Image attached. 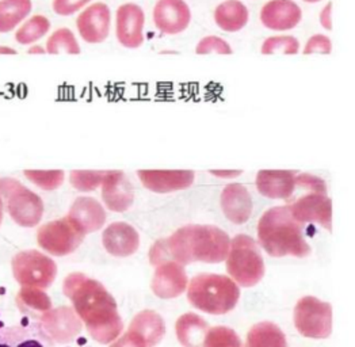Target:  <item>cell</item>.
<instances>
[{"instance_id": "obj_1", "label": "cell", "mask_w": 355, "mask_h": 347, "mask_svg": "<svg viewBox=\"0 0 355 347\" xmlns=\"http://www.w3.org/2000/svg\"><path fill=\"white\" fill-rule=\"evenodd\" d=\"M62 291L72 301L73 311L85 321L92 339L106 345L119 337L123 323L117 303L101 282L73 273L64 280Z\"/></svg>"}, {"instance_id": "obj_2", "label": "cell", "mask_w": 355, "mask_h": 347, "mask_svg": "<svg viewBox=\"0 0 355 347\" xmlns=\"http://www.w3.org/2000/svg\"><path fill=\"white\" fill-rule=\"evenodd\" d=\"M230 236L213 226H186L170 237L157 240L149 251L152 264L175 260L184 266L191 262L220 263L230 251Z\"/></svg>"}, {"instance_id": "obj_3", "label": "cell", "mask_w": 355, "mask_h": 347, "mask_svg": "<svg viewBox=\"0 0 355 347\" xmlns=\"http://www.w3.org/2000/svg\"><path fill=\"white\" fill-rule=\"evenodd\" d=\"M258 239L271 257L305 258L311 254L302 224L293 217L288 205L271 208L263 213L258 223Z\"/></svg>"}, {"instance_id": "obj_4", "label": "cell", "mask_w": 355, "mask_h": 347, "mask_svg": "<svg viewBox=\"0 0 355 347\" xmlns=\"http://www.w3.org/2000/svg\"><path fill=\"white\" fill-rule=\"evenodd\" d=\"M191 305L210 315H225L236 307L240 290L236 284L217 274H200L194 277L187 291Z\"/></svg>"}, {"instance_id": "obj_5", "label": "cell", "mask_w": 355, "mask_h": 347, "mask_svg": "<svg viewBox=\"0 0 355 347\" xmlns=\"http://www.w3.org/2000/svg\"><path fill=\"white\" fill-rule=\"evenodd\" d=\"M0 197L12 221L21 227H37L44 216L41 197L12 178H0Z\"/></svg>"}, {"instance_id": "obj_6", "label": "cell", "mask_w": 355, "mask_h": 347, "mask_svg": "<svg viewBox=\"0 0 355 347\" xmlns=\"http://www.w3.org/2000/svg\"><path fill=\"white\" fill-rule=\"evenodd\" d=\"M227 267L241 287L250 288L261 282L265 276V263L255 240L247 235H237L230 244Z\"/></svg>"}, {"instance_id": "obj_7", "label": "cell", "mask_w": 355, "mask_h": 347, "mask_svg": "<svg viewBox=\"0 0 355 347\" xmlns=\"http://www.w3.org/2000/svg\"><path fill=\"white\" fill-rule=\"evenodd\" d=\"M12 274L21 287L44 290L55 282L58 266L45 254L28 250L12 258Z\"/></svg>"}, {"instance_id": "obj_8", "label": "cell", "mask_w": 355, "mask_h": 347, "mask_svg": "<svg viewBox=\"0 0 355 347\" xmlns=\"http://www.w3.org/2000/svg\"><path fill=\"white\" fill-rule=\"evenodd\" d=\"M85 233L68 217L44 224L37 232L38 246L55 257H64L83 243Z\"/></svg>"}, {"instance_id": "obj_9", "label": "cell", "mask_w": 355, "mask_h": 347, "mask_svg": "<svg viewBox=\"0 0 355 347\" xmlns=\"http://www.w3.org/2000/svg\"><path fill=\"white\" fill-rule=\"evenodd\" d=\"M295 324L306 338L324 339L332 331V308L316 297H304L297 303Z\"/></svg>"}, {"instance_id": "obj_10", "label": "cell", "mask_w": 355, "mask_h": 347, "mask_svg": "<svg viewBox=\"0 0 355 347\" xmlns=\"http://www.w3.org/2000/svg\"><path fill=\"white\" fill-rule=\"evenodd\" d=\"M300 224L316 223L332 231V201L324 193L302 192V196L288 205Z\"/></svg>"}, {"instance_id": "obj_11", "label": "cell", "mask_w": 355, "mask_h": 347, "mask_svg": "<svg viewBox=\"0 0 355 347\" xmlns=\"http://www.w3.org/2000/svg\"><path fill=\"white\" fill-rule=\"evenodd\" d=\"M144 10L136 3H123L116 14V37L126 49H139L144 44Z\"/></svg>"}, {"instance_id": "obj_12", "label": "cell", "mask_w": 355, "mask_h": 347, "mask_svg": "<svg viewBox=\"0 0 355 347\" xmlns=\"http://www.w3.org/2000/svg\"><path fill=\"white\" fill-rule=\"evenodd\" d=\"M38 321L45 337L58 344H68L73 341L82 331L80 319L69 307L51 310L45 312Z\"/></svg>"}, {"instance_id": "obj_13", "label": "cell", "mask_w": 355, "mask_h": 347, "mask_svg": "<svg viewBox=\"0 0 355 347\" xmlns=\"http://www.w3.org/2000/svg\"><path fill=\"white\" fill-rule=\"evenodd\" d=\"M112 26V11L106 3L98 1L85 8L78 19L76 28L89 44H101L107 40Z\"/></svg>"}, {"instance_id": "obj_14", "label": "cell", "mask_w": 355, "mask_h": 347, "mask_svg": "<svg viewBox=\"0 0 355 347\" xmlns=\"http://www.w3.org/2000/svg\"><path fill=\"white\" fill-rule=\"evenodd\" d=\"M152 17L155 28L168 35L183 33L191 24V10L184 0H157Z\"/></svg>"}, {"instance_id": "obj_15", "label": "cell", "mask_w": 355, "mask_h": 347, "mask_svg": "<svg viewBox=\"0 0 355 347\" xmlns=\"http://www.w3.org/2000/svg\"><path fill=\"white\" fill-rule=\"evenodd\" d=\"M137 176L147 190L157 194L186 190L196 180V174L190 170H140Z\"/></svg>"}, {"instance_id": "obj_16", "label": "cell", "mask_w": 355, "mask_h": 347, "mask_svg": "<svg viewBox=\"0 0 355 347\" xmlns=\"http://www.w3.org/2000/svg\"><path fill=\"white\" fill-rule=\"evenodd\" d=\"M101 187L102 200L109 210L123 213L133 205L135 189L123 171L107 170Z\"/></svg>"}, {"instance_id": "obj_17", "label": "cell", "mask_w": 355, "mask_h": 347, "mask_svg": "<svg viewBox=\"0 0 355 347\" xmlns=\"http://www.w3.org/2000/svg\"><path fill=\"white\" fill-rule=\"evenodd\" d=\"M301 19V7L293 0H270L261 10L262 25L272 31L295 29Z\"/></svg>"}, {"instance_id": "obj_18", "label": "cell", "mask_w": 355, "mask_h": 347, "mask_svg": "<svg viewBox=\"0 0 355 347\" xmlns=\"http://www.w3.org/2000/svg\"><path fill=\"white\" fill-rule=\"evenodd\" d=\"M152 290L160 298H174L182 294L187 287V276L182 264L167 260L156 264Z\"/></svg>"}, {"instance_id": "obj_19", "label": "cell", "mask_w": 355, "mask_h": 347, "mask_svg": "<svg viewBox=\"0 0 355 347\" xmlns=\"http://www.w3.org/2000/svg\"><path fill=\"white\" fill-rule=\"evenodd\" d=\"M296 174L293 170H261L257 174L258 192L271 200H291L295 194Z\"/></svg>"}, {"instance_id": "obj_20", "label": "cell", "mask_w": 355, "mask_h": 347, "mask_svg": "<svg viewBox=\"0 0 355 347\" xmlns=\"http://www.w3.org/2000/svg\"><path fill=\"white\" fill-rule=\"evenodd\" d=\"M220 203L223 213L234 224H244L250 220L252 213V198L244 185H227L221 192Z\"/></svg>"}, {"instance_id": "obj_21", "label": "cell", "mask_w": 355, "mask_h": 347, "mask_svg": "<svg viewBox=\"0 0 355 347\" xmlns=\"http://www.w3.org/2000/svg\"><path fill=\"white\" fill-rule=\"evenodd\" d=\"M103 247L114 257H129L139 250L140 236L128 223L110 224L102 235Z\"/></svg>"}, {"instance_id": "obj_22", "label": "cell", "mask_w": 355, "mask_h": 347, "mask_svg": "<svg viewBox=\"0 0 355 347\" xmlns=\"http://www.w3.org/2000/svg\"><path fill=\"white\" fill-rule=\"evenodd\" d=\"M68 217L85 235L99 231L106 223V210L92 197H79L71 205Z\"/></svg>"}, {"instance_id": "obj_23", "label": "cell", "mask_w": 355, "mask_h": 347, "mask_svg": "<svg viewBox=\"0 0 355 347\" xmlns=\"http://www.w3.org/2000/svg\"><path fill=\"white\" fill-rule=\"evenodd\" d=\"M250 21V11L240 0H225L214 10V22L217 28L227 33L244 29Z\"/></svg>"}, {"instance_id": "obj_24", "label": "cell", "mask_w": 355, "mask_h": 347, "mask_svg": "<svg viewBox=\"0 0 355 347\" xmlns=\"http://www.w3.org/2000/svg\"><path fill=\"white\" fill-rule=\"evenodd\" d=\"M129 331L140 335L146 341L147 346L153 347L163 339L166 334V325L164 320L156 312L143 311L132 320Z\"/></svg>"}, {"instance_id": "obj_25", "label": "cell", "mask_w": 355, "mask_h": 347, "mask_svg": "<svg viewBox=\"0 0 355 347\" xmlns=\"http://www.w3.org/2000/svg\"><path fill=\"white\" fill-rule=\"evenodd\" d=\"M207 331V321L194 314H186L178 319V339L184 347H204Z\"/></svg>"}, {"instance_id": "obj_26", "label": "cell", "mask_w": 355, "mask_h": 347, "mask_svg": "<svg viewBox=\"0 0 355 347\" xmlns=\"http://www.w3.org/2000/svg\"><path fill=\"white\" fill-rule=\"evenodd\" d=\"M18 310L33 318H40L52 310V301L49 296L42 289L37 288H24L18 291L15 297Z\"/></svg>"}, {"instance_id": "obj_27", "label": "cell", "mask_w": 355, "mask_h": 347, "mask_svg": "<svg viewBox=\"0 0 355 347\" xmlns=\"http://www.w3.org/2000/svg\"><path fill=\"white\" fill-rule=\"evenodd\" d=\"M245 347H288L285 334L272 323H259L247 335Z\"/></svg>"}, {"instance_id": "obj_28", "label": "cell", "mask_w": 355, "mask_h": 347, "mask_svg": "<svg viewBox=\"0 0 355 347\" xmlns=\"http://www.w3.org/2000/svg\"><path fill=\"white\" fill-rule=\"evenodd\" d=\"M31 0H0V33L15 29L31 11Z\"/></svg>"}, {"instance_id": "obj_29", "label": "cell", "mask_w": 355, "mask_h": 347, "mask_svg": "<svg viewBox=\"0 0 355 347\" xmlns=\"http://www.w3.org/2000/svg\"><path fill=\"white\" fill-rule=\"evenodd\" d=\"M46 53L49 55H79L80 45L72 30L68 28H60L56 30L46 41Z\"/></svg>"}, {"instance_id": "obj_30", "label": "cell", "mask_w": 355, "mask_h": 347, "mask_svg": "<svg viewBox=\"0 0 355 347\" xmlns=\"http://www.w3.org/2000/svg\"><path fill=\"white\" fill-rule=\"evenodd\" d=\"M51 21L44 15H34L15 33V40L21 45H30L48 34Z\"/></svg>"}, {"instance_id": "obj_31", "label": "cell", "mask_w": 355, "mask_h": 347, "mask_svg": "<svg viewBox=\"0 0 355 347\" xmlns=\"http://www.w3.org/2000/svg\"><path fill=\"white\" fill-rule=\"evenodd\" d=\"M106 174L107 170H73L69 173V182L78 192L89 193L101 187Z\"/></svg>"}, {"instance_id": "obj_32", "label": "cell", "mask_w": 355, "mask_h": 347, "mask_svg": "<svg viewBox=\"0 0 355 347\" xmlns=\"http://www.w3.org/2000/svg\"><path fill=\"white\" fill-rule=\"evenodd\" d=\"M261 52L262 55H297L300 42L293 35H272L263 41Z\"/></svg>"}, {"instance_id": "obj_33", "label": "cell", "mask_w": 355, "mask_h": 347, "mask_svg": "<svg viewBox=\"0 0 355 347\" xmlns=\"http://www.w3.org/2000/svg\"><path fill=\"white\" fill-rule=\"evenodd\" d=\"M24 175L33 185L45 192L59 189L65 179V173L62 170H25Z\"/></svg>"}, {"instance_id": "obj_34", "label": "cell", "mask_w": 355, "mask_h": 347, "mask_svg": "<svg viewBox=\"0 0 355 347\" xmlns=\"http://www.w3.org/2000/svg\"><path fill=\"white\" fill-rule=\"evenodd\" d=\"M204 347H243L236 332L227 327H214L209 330Z\"/></svg>"}, {"instance_id": "obj_35", "label": "cell", "mask_w": 355, "mask_h": 347, "mask_svg": "<svg viewBox=\"0 0 355 347\" xmlns=\"http://www.w3.org/2000/svg\"><path fill=\"white\" fill-rule=\"evenodd\" d=\"M196 53L197 55H210V53H217V55H232L234 49L232 46L221 37L218 35H207L196 46Z\"/></svg>"}, {"instance_id": "obj_36", "label": "cell", "mask_w": 355, "mask_h": 347, "mask_svg": "<svg viewBox=\"0 0 355 347\" xmlns=\"http://www.w3.org/2000/svg\"><path fill=\"white\" fill-rule=\"evenodd\" d=\"M296 190L301 192H315V193H324L327 194L326 180L318 175L308 173L296 174Z\"/></svg>"}, {"instance_id": "obj_37", "label": "cell", "mask_w": 355, "mask_h": 347, "mask_svg": "<svg viewBox=\"0 0 355 347\" xmlns=\"http://www.w3.org/2000/svg\"><path fill=\"white\" fill-rule=\"evenodd\" d=\"M331 52H332V41L328 35H324V34L312 35L306 41L304 51H302L304 55H313V53L329 55Z\"/></svg>"}, {"instance_id": "obj_38", "label": "cell", "mask_w": 355, "mask_h": 347, "mask_svg": "<svg viewBox=\"0 0 355 347\" xmlns=\"http://www.w3.org/2000/svg\"><path fill=\"white\" fill-rule=\"evenodd\" d=\"M91 0H53V11L61 17H69L85 6H87Z\"/></svg>"}, {"instance_id": "obj_39", "label": "cell", "mask_w": 355, "mask_h": 347, "mask_svg": "<svg viewBox=\"0 0 355 347\" xmlns=\"http://www.w3.org/2000/svg\"><path fill=\"white\" fill-rule=\"evenodd\" d=\"M21 325H10L0 328V347H15Z\"/></svg>"}, {"instance_id": "obj_40", "label": "cell", "mask_w": 355, "mask_h": 347, "mask_svg": "<svg viewBox=\"0 0 355 347\" xmlns=\"http://www.w3.org/2000/svg\"><path fill=\"white\" fill-rule=\"evenodd\" d=\"M110 347H148L146 341L133 331H128L121 339Z\"/></svg>"}, {"instance_id": "obj_41", "label": "cell", "mask_w": 355, "mask_h": 347, "mask_svg": "<svg viewBox=\"0 0 355 347\" xmlns=\"http://www.w3.org/2000/svg\"><path fill=\"white\" fill-rule=\"evenodd\" d=\"M320 25L326 30H332V1H328L320 11Z\"/></svg>"}, {"instance_id": "obj_42", "label": "cell", "mask_w": 355, "mask_h": 347, "mask_svg": "<svg viewBox=\"0 0 355 347\" xmlns=\"http://www.w3.org/2000/svg\"><path fill=\"white\" fill-rule=\"evenodd\" d=\"M209 174L220 179H235L237 176H240L243 171L241 170H210Z\"/></svg>"}, {"instance_id": "obj_43", "label": "cell", "mask_w": 355, "mask_h": 347, "mask_svg": "<svg viewBox=\"0 0 355 347\" xmlns=\"http://www.w3.org/2000/svg\"><path fill=\"white\" fill-rule=\"evenodd\" d=\"M0 55H17V51L8 46H0Z\"/></svg>"}, {"instance_id": "obj_44", "label": "cell", "mask_w": 355, "mask_h": 347, "mask_svg": "<svg viewBox=\"0 0 355 347\" xmlns=\"http://www.w3.org/2000/svg\"><path fill=\"white\" fill-rule=\"evenodd\" d=\"M29 53L30 55H33V53H46V51L42 49L41 46H33V48H30Z\"/></svg>"}, {"instance_id": "obj_45", "label": "cell", "mask_w": 355, "mask_h": 347, "mask_svg": "<svg viewBox=\"0 0 355 347\" xmlns=\"http://www.w3.org/2000/svg\"><path fill=\"white\" fill-rule=\"evenodd\" d=\"M3 214H4V203H3V200L0 197V226L3 223Z\"/></svg>"}, {"instance_id": "obj_46", "label": "cell", "mask_w": 355, "mask_h": 347, "mask_svg": "<svg viewBox=\"0 0 355 347\" xmlns=\"http://www.w3.org/2000/svg\"><path fill=\"white\" fill-rule=\"evenodd\" d=\"M304 1H306V3H319L322 0H304Z\"/></svg>"}]
</instances>
